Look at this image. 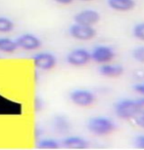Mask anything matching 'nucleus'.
Here are the masks:
<instances>
[{
  "label": "nucleus",
  "instance_id": "9",
  "mask_svg": "<svg viewBox=\"0 0 144 150\" xmlns=\"http://www.w3.org/2000/svg\"><path fill=\"white\" fill-rule=\"evenodd\" d=\"M34 65L39 69L50 70L56 67L57 59L56 57L51 53H39L34 56Z\"/></svg>",
  "mask_w": 144,
  "mask_h": 150
},
{
  "label": "nucleus",
  "instance_id": "1",
  "mask_svg": "<svg viewBox=\"0 0 144 150\" xmlns=\"http://www.w3.org/2000/svg\"><path fill=\"white\" fill-rule=\"evenodd\" d=\"M87 129L95 136L103 137L113 133L116 130V125L112 120L106 117H93L88 121Z\"/></svg>",
  "mask_w": 144,
  "mask_h": 150
},
{
  "label": "nucleus",
  "instance_id": "11",
  "mask_svg": "<svg viewBox=\"0 0 144 150\" xmlns=\"http://www.w3.org/2000/svg\"><path fill=\"white\" fill-rule=\"evenodd\" d=\"M125 68L120 64H104L99 69V72L105 77H119L124 74Z\"/></svg>",
  "mask_w": 144,
  "mask_h": 150
},
{
  "label": "nucleus",
  "instance_id": "21",
  "mask_svg": "<svg viewBox=\"0 0 144 150\" xmlns=\"http://www.w3.org/2000/svg\"><path fill=\"white\" fill-rule=\"evenodd\" d=\"M133 90L138 94H141L144 96V83L141 84H136V85L133 86Z\"/></svg>",
  "mask_w": 144,
  "mask_h": 150
},
{
  "label": "nucleus",
  "instance_id": "13",
  "mask_svg": "<svg viewBox=\"0 0 144 150\" xmlns=\"http://www.w3.org/2000/svg\"><path fill=\"white\" fill-rule=\"evenodd\" d=\"M64 145L68 148L82 149L87 147V142L80 137H69L64 140Z\"/></svg>",
  "mask_w": 144,
  "mask_h": 150
},
{
  "label": "nucleus",
  "instance_id": "3",
  "mask_svg": "<svg viewBox=\"0 0 144 150\" xmlns=\"http://www.w3.org/2000/svg\"><path fill=\"white\" fill-rule=\"evenodd\" d=\"M70 34L72 37L77 40H90L96 35V30L92 25H85L75 23L70 28Z\"/></svg>",
  "mask_w": 144,
  "mask_h": 150
},
{
  "label": "nucleus",
  "instance_id": "10",
  "mask_svg": "<svg viewBox=\"0 0 144 150\" xmlns=\"http://www.w3.org/2000/svg\"><path fill=\"white\" fill-rule=\"evenodd\" d=\"M108 5L118 12H128L135 7L134 0H108Z\"/></svg>",
  "mask_w": 144,
  "mask_h": 150
},
{
  "label": "nucleus",
  "instance_id": "16",
  "mask_svg": "<svg viewBox=\"0 0 144 150\" xmlns=\"http://www.w3.org/2000/svg\"><path fill=\"white\" fill-rule=\"evenodd\" d=\"M37 147L43 149H56L59 147V145L56 140L54 139H44L41 140L39 144L37 145Z\"/></svg>",
  "mask_w": 144,
  "mask_h": 150
},
{
  "label": "nucleus",
  "instance_id": "24",
  "mask_svg": "<svg viewBox=\"0 0 144 150\" xmlns=\"http://www.w3.org/2000/svg\"><path fill=\"white\" fill-rule=\"evenodd\" d=\"M82 1H89V0H82Z\"/></svg>",
  "mask_w": 144,
  "mask_h": 150
},
{
  "label": "nucleus",
  "instance_id": "23",
  "mask_svg": "<svg viewBox=\"0 0 144 150\" xmlns=\"http://www.w3.org/2000/svg\"><path fill=\"white\" fill-rule=\"evenodd\" d=\"M55 2L59 3V4H63V5H68V4H71L73 3L74 0H54Z\"/></svg>",
  "mask_w": 144,
  "mask_h": 150
},
{
  "label": "nucleus",
  "instance_id": "20",
  "mask_svg": "<svg viewBox=\"0 0 144 150\" xmlns=\"http://www.w3.org/2000/svg\"><path fill=\"white\" fill-rule=\"evenodd\" d=\"M135 118V123L139 127H141L144 129V114H137V115L134 117Z\"/></svg>",
  "mask_w": 144,
  "mask_h": 150
},
{
  "label": "nucleus",
  "instance_id": "12",
  "mask_svg": "<svg viewBox=\"0 0 144 150\" xmlns=\"http://www.w3.org/2000/svg\"><path fill=\"white\" fill-rule=\"evenodd\" d=\"M54 129L57 133L65 134H68L71 130V125L69 120L63 115H58L54 119Z\"/></svg>",
  "mask_w": 144,
  "mask_h": 150
},
{
  "label": "nucleus",
  "instance_id": "4",
  "mask_svg": "<svg viewBox=\"0 0 144 150\" xmlns=\"http://www.w3.org/2000/svg\"><path fill=\"white\" fill-rule=\"evenodd\" d=\"M91 59V55L87 50L79 48L70 52L67 56V62L73 67H83Z\"/></svg>",
  "mask_w": 144,
  "mask_h": 150
},
{
  "label": "nucleus",
  "instance_id": "19",
  "mask_svg": "<svg viewBox=\"0 0 144 150\" xmlns=\"http://www.w3.org/2000/svg\"><path fill=\"white\" fill-rule=\"evenodd\" d=\"M136 101L137 110H138V114H144V98H138Z\"/></svg>",
  "mask_w": 144,
  "mask_h": 150
},
{
  "label": "nucleus",
  "instance_id": "15",
  "mask_svg": "<svg viewBox=\"0 0 144 150\" xmlns=\"http://www.w3.org/2000/svg\"><path fill=\"white\" fill-rule=\"evenodd\" d=\"M14 23L10 19L0 17V32H10L14 29Z\"/></svg>",
  "mask_w": 144,
  "mask_h": 150
},
{
  "label": "nucleus",
  "instance_id": "6",
  "mask_svg": "<svg viewBox=\"0 0 144 150\" xmlns=\"http://www.w3.org/2000/svg\"><path fill=\"white\" fill-rule=\"evenodd\" d=\"M90 55L91 59H93L98 64H108L115 58L116 54L111 47L101 45V46L95 47Z\"/></svg>",
  "mask_w": 144,
  "mask_h": 150
},
{
  "label": "nucleus",
  "instance_id": "5",
  "mask_svg": "<svg viewBox=\"0 0 144 150\" xmlns=\"http://www.w3.org/2000/svg\"><path fill=\"white\" fill-rule=\"evenodd\" d=\"M70 98L76 105L79 106H89L94 103L95 96L88 90H75L70 94Z\"/></svg>",
  "mask_w": 144,
  "mask_h": 150
},
{
  "label": "nucleus",
  "instance_id": "18",
  "mask_svg": "<svg viewBox=\"0 0 144 150\" xmlns=\"http://www.w3.org/2000/svg\"><path fill=\"white\" fill-rule=\"evenodd\" d=\"M133 57L136 62L144 64V46L135 48L133 51Z\"/></svg>",
  "mask_w": 144,
  "mask_h": 150
},
{
  "label": "nucleus",
  "instance_id": "2",
  "mask_svg": "<svg viewBox=\"0 0 144 150\" xmlns=\"http://www.w3.org/2000/svg\"><path fill=\"white\" fill-rule=\"evenodd\" d=\"M115 112L116 115L123 120L134 118L138 114L136 101L133 100H123L118 101L115 104Z\"/></svg>",
  "mask_w": 144,
  "mask_h": 150
},
{
  "label": "nucleus",
  "instance_id": "22",
  "mask_svg": "<svg viewBox=\"0 0 144 150\" xmlns=\"http://www.w3.org/2000/svg\"><path fill=\"white\" fill-rule=\"evenodd\" d=\"M135 142H136V144L138 147L144 148V134H140V136L136 137Z\"/></svg>",
  "mask_w": 144,
  "mask_h": 150
},
{
  "label": "nucleus",
  "instance_id": "8",
  "mask_svg": "<svg viewBox=\"0 0 144 150\" xmlns=\"http://www.w3.org/2000/svg\"><path fill=\"white\" fill-rule=\"evenodd\" d=\"M100 14L95 10H83L79 12L77 14L75 15L74 21L76 23H80V25H93L97 23L100 21Z\"/></svg>",
  "mask_w": 144,
  "mask_h": 150
},
{
  "label": "nucleus",
  "instance_id": "17",
  "mask_svg": "<svg viewBox=\"0 0 144 150\" xmlns=\"http://www.w3.org/2000/svg\"><path fill=\"white\" fill-rule=\"evenodd\" d=\"M133 32L134 37L141 41H144V23H137V25H134Z\"/></svg>",
  "mask_w": 144,
  "mask_h": 150
},
{
  "label": "nucleus",
  "instance_id": "7",
  "mask_svg": "<svg viewBox=\"0 0 144 150\" xmlns=\"http://www.w3.org/2000/svg\"><path fill=\"white\" fill-rule=\"evenodd\" d=\"M15 42H16L18 48H21V49L26 51L37 50L42 46V42L40 39L31 33H25L21 35Z\"/></svg>",
  "mask_w": 144,
  "mask_h": 150
},
{
  "label": "nucleus",
  "instance_id": "14",
  "mask_svg": "<svg viewBox=\"0 0 144 150\" xmlns=\"http://www.w3.org/2000/svg\"><path fill=\"white\" fill-rule=\"evenodd\" d=\"M18 49L16 42L7 37H0V51L3 53H14Z\"/></svg>",
  "mask_w": 144,
  "mask_h": 150
}]
</instances>
